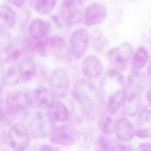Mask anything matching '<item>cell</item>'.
Instances as JSON below:
<instances>
[{"instance_id":"6da1fadb","label":"cell","mask_w":151,"mask_h":151,"mask_svg":"<svg viewBox=\"0 0 151 151\" xmlns=\"http://www.w3.org/2000/svg\"><path fill=\"white\" fill-rule=\"evenodd\" d=\"M125 85L123 76L116 68L108 70L103 76L99 92L103 104L108 112L114 114L121 107Z\"/></svg>"},{"instance_id":"7a4b0ae2","label":"cell","mask_w":151,"mask_h":151,"mask_svg":"<svg viewBox=\"0 0 151 151\" xmlns=\"http://www.w3.org/2000/svg\"><path fill=\"white\" fill-rule=\"evenodd\" d=\"M73 96L87 118L93 119L100 114L103 102L99 90L90 80H78L73 86Z\"/></svg>"},{"instance_id":"3957f363","label":"cell","mask_w":151,"mask_h":151,"mask_svg":"<svg viewBox=\"0 0 151 151\" xmlns=\"http://www.w3.org/2000/svg\"><path fill=\"white\" fill-rule=\"evenodd\" d=\"M34 104L33 97L27 91H18L11 93L6 100L4 111L1 110V120H8L9 116L26 113Z\"/></svg>"},{"instance_id":"277c9868","label":"cell","mask_w":151,"mask_h":151,"mask_svg":"<svg viewBox=\"0 0 151 151\" xmlns=\"http://www.w3.org/2000/svg\"><path fill=\"white\" fill-rule=\"evenodd\" d=\"M70 78L66 69L61 67L53 70L49 80V89L52 97L63 98L70 87Z\"/></svg>"},{"instance_id":"5b68a950","label":"cell","mask_w":151,"mask_h":151,"mask_svg":"<svg viewBox=\"0 0 151 151\" xmlns=\"http://www.w3.org/2000/svg\"><path fill=\"white\" fill-rule=\"evenodd\" d=\"M52 123L47 113L37 110L31 115L28 126L34 137L45 138L51 134L53 130L52 128Z\"/></svg>"},{"instance_id":"8992f818","label":"cell","mask_w":151,"mask_h":151,"mask_svg":"<svg viewBox=\"0 0 151 151\" xmlns=\"http://www.w3.org/2000/svg\"><path fill=\"white\" fill-rule=\"evenodd\" d=\"M79 139L77 130L68 124H61L53 129L50 141L54 145L69 146L74 145Z\"/></svg>"},{"instance_id":"52a82bcc","label":"cell","mask_w":151,"mask_h":151,"mask_svg":"<svg viewBox=\"0 0 151 151\" xmlns=\"http://www.w3.org/2000/svg\"><path fill=\"white\" fill-rule=\"evenodd\" d=\"M82 2L81 0H64L61 6V15L67 24H77L84 19L85 10Z\"/></svg>"},{"instance_id":"ba28073f","label":"cell","mask_w":151,"mask_h":151,"mask_svg":"<svg viewBox=\"0 0 151 151\" xmlns=\"http://www.w3.org/2000/svg\"><path fill=\"white\" fill-rule=\"evenodd\" d=\"M133 49L127 42L122 43L118 47L111 48L108 52V58L111 64L119 70L127 68L130 60L132 57Z\"/></svg>"},{"instance_id":"9c48e42d","label":"cell","mask_w":151,"mask_h":151,"mask_svg":"<svg viewBox=\"0 0 151 151\" xmlns=\"http://www.w3.org/2000/svg\"><path fill=\"white\" fill-rule=\"evenodd\" d=\"M2 82L7 87L17 86L21 80L19 61L6 56L2 63Z\"/></svg>"},{"instance_id":"30bf717a","label":"cell","mask_w":151,"mask_h":151,"mask_svg":"<svg viewBox=\"0 0 151 151\" xmlns=\"http://www.w3.org/2000/svg\"><path fill=\"white\" fill-rule=\"evenodd\" d=\"M8 139L11 147L15 150H23L27 148L29 143L28 129L21 123L12 124L9 129Z\"/></svg>"},{"instance_id":"8fae6325","label":"cell","mask_w":151,"mask_h":151,"mask_svg":"<svg viewBox=\"0 0 151 151\" xmlns=\"http://www.w3.org/2000/svg\"><path fill=\"white\" fill-rule=\"evenodd\" d=\"M89 43V34L85 28L74 30L70 37V44L73 56L76 59L81 58L87 51Z\"/></svg>"},{"instance_id":"7c38bea8","label":"cell","mask_w":151,"mask_h":151,"mask_svg":"<svg viewBox=\"0 0 151 151\" xmlns=\"http://www.w3.org/2000/svg\"><path fill=\"white\" fill-rule=\"evenodd\" d=\"M140 92L125 87L124 97L121 106L122 113L129 117L137 114L142 106Z\"/></svg>"},{"instance_id":"4fadbf2b","label":"cell","mask_w":151,"mask_h":151,"mask_svg":"<svg viewBox=\"0 0 151 151\" xmlns=\"http://www.w3.org/2000/svg\"><path fill=\"white\" fill-rule=\"evenodd\" d=\"M107 15V9L100 2H93L85 9L84 23L87 27H93L101 24Z\"/></svg>"},{"instance_id":"5bb4252c","label":"cell","mask_w":151,"mask_h":151,"mask_svg":"<svg viewBox=\"0 0 151 151\" xmlns=\"http://www.w3.org/2000/svg\"><path fill=\"white\" fill-rule=\"evenodd\" d=\"M81 70L88 78H96L101 75L103 65L100 60L96 55H88L82 60Z\"/></svg>"},{"instance_id":"9a60e30c","label":"cell","mask_w":151,"mask_h":151,"mask_svg":"<svg viewBox=\"0 0 151 151\" xmlns=\"http://www.w3.org/2000/svg\"><path fill=\"white\" fill-rule=\"evenodd\" d=\"M114 132L119 140L129 142L135 135V129L127 117L121 116L115 121Z\"/></svg>"},{"instance_id":"2e32d148","label":"cell","mask_w":151,"mask_h":151,"mask_svg":"<svg viewBox=\"0 0 151 151\" xmlns=\"http://www.w3.org/2000/svg\"><path fill=\"white\" fill-rule=\"evenodd\" d=\"M47 114L53 123L64 122L69 118L70 111L63 102L52 100L47 108Z\"/></svg>"},{"instance_id":"e0dca14e","label":"cell","mask_w":151,"mask_h":151,"mask_svg":"<svg viewBox=\"0 0 151 151\" xmlns=\"http://www.w3.org/2000/svg\"><path fill=\"white\" fill-rule=\"evenodd\" d=\"M135 135L140 138H151V111L143 110L136 120Z\"/></svg>"},{"instance_id":"ac0fdd59","label":"cell","mask_w":151,"mask_h":151,"mask_svg":"<svg viewBox=\"0 0 151 151\" xmlns=\"http://www.w3.org/2000/svg\"><path fill=\"white\" fill-rule=\"evenodd\" d=\"M37 67L34 59L26 55L19 61V72L21 80L24 82L31 80L36 75Z\"/></svg>"},{"instance_id":"d6986e66","label":"cell","mask_w":151,"mask_h":151,"mask_svg":"<svg viewBox=\"0 0 151 151\" xmlns=\"http://www.w3.org/2000/svg\"><path fill=\"white\" fill-rule=\"evenodd\" d=\"M48 28V25L45 21L40 18H35L30 22L28 31L31 38L40 39L47 37Z\"/></svg>"},{"instance_id":"ffe728a7","label":"cell","mask_w":151,"mask_h":151,"mask_svg":"<svg viewBox=\"0 0 151 151\" xmlns=\"http://www.w3.org/2000/svg\"><path fill=\"white\" fill-rule=\"evenodd\" d=\"M52 97V96L50 89H48L44 86H40L35 89L34 92L33 99L34 104L40 109H47L50 103L52 101L51 100Z\"/></svg>"},{"instance_id":"44dd1931","label":"cell","mask_w":151,"mask_h":151,"mask_svg":"<svg viewBox=\"0 0 151 151\" xmlns=\"http://www.w3.org/2000/svg\"><path fill=\"white\" fill-rule=\"evenodd\" d=\"M146 79L145 75L140 71L131 70L127 77L126 87L140 92L145 88Z\"/></svg>"},{"instance_id":"7402d4cb","label":"cell","mask_w":151,"mask_h":151,"mask_svg":"<svg viewBox=\"0 0 151 151\" xmlns=\"http://www.w3.org/2000/svg\"><path fill=\"white\" fill-rule=\"evenodd\" d=\"M112 114L107 111L99 114L97 126L100 131L103 134L110 135L114 132L116 120H114Z\"/></svg>"},{"instance_id":"603a6c76","label":"cell","mask_w":151,"mask_h":151,"mask_svg":"<svg viewBox=\"0 0 151 151\" xmlns=\"http://www.w3.org/2000/svg\"><path fill=\"white\" fill-rule=\"evenodd\" d=\"M149 59V53L144 47H139L131 59V70L140 71Z\"/></svg>"},{"instance_id":"cb8c5ba5","label":"cell","mask_w":151,"mask_h":151,"mask_svg":"<svg viewBox=\"0 0 151 151\" xmlns=\"http://www.w3.org/2000/svg\"><path fill=\"white\" fill-rule=\"evenodd\" d=\"M0 17L8 28H12L16 23V13L8 5H2L0 9Z\"/></svg>"},{"instance_id":"d4e9b609","label":"cell","mask_w":151,"mask_h":151,"mask_svg":"<svg viewBox=\"0 0 151 151\" xmlns=\"http://www.w3.org/2000/svg\"><path fill=\"white\" fill-rule=\"evenodd\" d=\"M109 135L102 133L98 136L97 139V147L101 150H118L119 144L114 142Z\"/></svg>"},{"instance_id":"484cf974","label":"cell","mask_w":151,"mask_h":151,"mask_svg":"<svg viewBox=\"0 0 151 151\" xmlns=\"http://www.w3.org/2000/svg\"><path fill=\"white\" fill-rule=\"evenodd\" d=\"M56 2L57 0H35V11L40 15L49 14L55 8Z\"/></svg>"},{"instance_id":"4316f807","label":"cell","mask_w":151,"mask_h":151,"mask_svg":"<svg viewBox=\"0 0 151 151\" xmlns=\"http://www.w3.org/2000/svg\"><path fill=\"white\" fill-rule=\"evenodd\" d=\"M65 46V40L60 36L48 37V47L49 51L51 50H60Z\"/></svg>"},{"instance_id":"83f0119b","label":"cell","mask_w":151,"mask_h":151,"mask_svg":"<svg viewBox=\"0 0 151 151\" xmlns=\"http://www.w3.org/2000/svg\"><path fill=\"white\" fill-rule=\"evenodd\" d=\"M137 150L151 151V142H144L140 143L137 147Z\"/></svg>"},{"instance_id":"f1b7e54d","label":"cell","mask_w":151,"mask_h":151,"mask_svg":"<svg viewBox=\"0 0 151 151\" xmlns=\"http://www.w3.org/2000/svg\"><path fill=\"white\" fill-rule=\"evenodd\" d=\"M38 149L40 150H52L55 149L52 146L48 144H43L40 146V148Z\"/></svg>"},{"instance_id":"f546056e","label":"cell","mask_w":151,"mask_h":151,"mask_svg":"<svg viewBox=\"0 0 151 151\" xmlns=\"http://www.w3.org/2000/svg\"><path fill=\"white\" fill-rule=\"evenodd\" d=\"M10 1L15 6L20 7L24 5V4L25 2V0H10Z\"/></svg>"},{"instance_id":"4dcf8cb0","label":"cell","mask_w":151,"mask_h":151,"mask_svg":"<svg viewBox=\"0 0 151 151\" xmlns=\"http://www.w3.org/2000/svg\"><path fill=\"white\" fill-rule=\"evenodd\" d=\"M146 97H147V100L148 102L151 104V90H149L147 91Z\"/></svg>"},{"instance_id":"1f68e13d","label":"cell","mask_w":151,"mask_h":151,"mask_svg":"<svg viewBox=\"0 0 151 151\" xmlns=\"http://www.w3.org/2000/svg\"><path fill=\"white\" fill-rule=\"evenodd\" d=\"M147 74L148 75L151 77V60H150L148 65H147Z\"/></svg>"},{"instance_id":"d6a6232c","label":"cell","mask_w":151,"mask_h":151,"mask_svg":"<svg viewBox=\"0 0 151 151\" xmlns=\"http://www.w3.org/2000/svg\"><path fill=\"white\" fill-rule=\"evenodd\" d=\"M129 1H133H133H136V0H129Z\"/></svg>"},{"instance_id":"836d02e7","label":"cell","mask_w":151,"mask_h":151,"mask_svg":"<svg viewBox=\"0 0 151 151\" xmlns=\"http://www.w3.org/2000/svg\"><path fill=\"white\" fill-rule=\"evenodd\" d=\"M81 1H83V0H81Z\"/></svg>"}]
</instances>
